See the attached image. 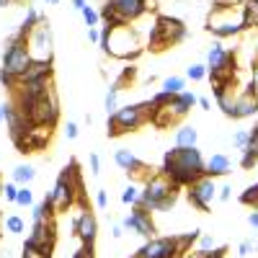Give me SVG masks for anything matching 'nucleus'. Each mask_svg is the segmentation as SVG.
Masks as SVG:
<instances>
[{"label": "nucleus", "instance_id": "30", "mask_svg": "<svg viewBox=\"0 0 258 258\" xmlns=\"http://www.w3.org/2000/svg\"><path fill=\"white\" fill-rule=\"evenodd\" d=\"M80 16H83V21H85V26H88V29L98 26V21H101V13H98L93 6H85V8L80 11Z\"/></svg>", "mask_w": 258, "mask_h": 258}, {"label": "nucleus", "instance_id": "50", "mask_svg": "<svg viewBox=\"0 0 258 258\" xmlns=\"http://www.w3.org/2000/svg\"><path fill=\"white\" fill-rule=\"evenodd\" d=\"M6 6H11V0H0V8H6Z\"/></svg>", "mask_w": 258, "mask_h": 258}, {"label": "nucleus", "instance_id": "39", "mask_svg": "<svg viewBox=\"0 0 258 258\" xmlns=\"http://www.w3.org/2000/svg\"><path fill=\"white\" fill-rule=\"evenodd\" d=\"M255 163H258V158L250 153V150H243V158H240V165L243 168H255Z\"/></svg>", "mask_w": 258, "mask_h": 258}, {"label": "nucleus", "instance_id": "27", "mask_svg": "<svg viewBox=\"0 0 258 258\" xmlns=\"http://www.w3.org/2000/svg\"><path fill=\"white\" fill-rule=\"evenodd\" d=\"M245 6V29H258V0H243Z\"/></svg>", "mask_w": 258, "mask_h": 258}, {"label": "nucleus", "instance_id": "10", "mask_svg": "<svg viewBox=\"0 0 258 258\" xmlns=\"http://www.w3.org/2000/svg\"><path fill=\"white\" fill-rule=\"evenodd\" d=\"M54 135V126H47V124H31L26 129V135L16 142L18 153H36V150H44L49 145Z\"/></svg>", "mask_w": 258, "mask_h": 258}, {"label": "nucleus", "instance_id": "40", "mask_svg": "<svg viewBox=\"0 0 258 258\" xmlns=\"http://www.w3.org/2000/svg\"><path fill=\"white\" fill-rule=\"evenodd\" d=\"M96 207H98V209H106V207H109V194H106L103 188L96 191Z\"/></svg>", "mask_w": 258, "mask_h": 258}, {"label": "nucleus", "instance_id": "52", "mask_svg": "<svg viewBox=\"0 0 258 258\" xmlns=\"http://www.w3.org/2000/svg\"><path fill=\"white\" fill-rule=\"evenodd\" d=\"M0 121H6V116H3V106H0Z\"/></svg>", "mask_w": 258, "mask_h": 258}, {"label": "nucleus", "instance_id": "41", "mask_svg": "<svg viewBox=\"0 0 258 258\" xmlns=\"http://www.w3.org/2000/svg\"><path fill=\"white\" fill-rule=\"evenodd\" d=\"M88 163H91V173L98 176V173H101V158H98L96 153H91V155H88Z\"/></svg>", "mask_w": 258, "mask_h": 258}, {"label": "nucleus", "instance_id": "53", "mask_svg": "<svg viewBox=\"0 0 258 258\" xmlns=\"http://www.w3.org/2000/svg\"><path fill=\"white\" fill-rule=\"evenodd\" d=\"M3 183H6V181H3V178H0V194H3Z\"/></svg>", "mask_w": 258, "mask_h": 258}, {"label": "nucleus", "instance_id": "1", "mask_svg": "<svg viewBox=\"0 0 258 258\" xmlns=\"http://www.w3.org/2000/svg\"><path fill=\"white\" fill-rule=\"evenodd\" d=\"M160 173H165L173 186H191L204 176V158L197 147H173L163 158Z\"/></svg>", "mask_w": 258, "mask_h": 258}, {"label": "nucleus", "instance_id": "6", "mask_svg": "<svg viewBox=\"0 0 258 258\" xmlns=\"http://www.w3.org/2000/svg\"><path fill=\"white\" fill-rule=\"evenodd\" d=\"M145 49V41L140 39V34L132 29V24L129 26H116L111 29L109 34V44H106V54H111L116 59H135L140 57Z\"/></svg>", "mask_w": 258, "mask_h": 258}, {"label": "nucleus", "instance_id": "11", "mask_svg": "<svg viewBox=\"0 0 258 258\" xmlns=\"http://www.w3.org/2000/svg\"><path fill=\"white\" fill-rule=\"evenodd\" d=\"M214 199H217V183H214L212 176H202L188 186V202L199 212H207Z\"/></svg>", "mask_w": 258, "mask_h": 258}, {"label": "nucleus", "instance_id": "28", "mask_svg": "<svg viewBox=\"0 0 258 258\" xmlns=\"http://www.w3.org/2000/svg\"><path fill=\"white\" fill-rule=\"evenodd\" d=\"M140 194H142V188H137V183H129V186L121 191V202L129 204V207H135V204L140 202Z\"/></svg>", "mask_w": 258, "mask_h": 258}, {"label": "nucleus", "instance_id": "43", "mask_svg": "<svg viewBox=\"0 0 258 258\" xmlns=\"http://www.w3.org/2000/svg\"><path fill=\"white\" fill-rule=\"evenodd\" d=\"M230 197H232V186H220L217 188V199L220 202H230Z\"/></svg>", "mask_w": 258, "mask_h": 258}, {"label": "nucleus", "instance_id": "4", "mask_svg": "<svg viewBox=\"0 0 258 258\" xmlns=\"http://www.w3.org/2000/svg\"><path fill=\"white\" fill-rule=\"evenodd\" d=\"M176 188L170 183V178L165 173H153L147 181H145V188L140 194V207L150 209V212H163V209H170L176 204Z\"/></svg>", "mask_w": 258, "mask_h": 258}, {"label": "nucleus", "instance_id": "17", "mask_svg": "<svg viewBox=\"0 0 258 258\" xmlns=\"http://www.w3.org/2000/svg\"><path fill=\"white\" fill-rule=\"evenodd\" d=\"M197 101H199V96L197 93H191V91H181L178 96H173V101H170V106H165V111L170 114V119L173 121H178V119H183L194 106H197Z\"/></svg>", "mask_w": 258, "mask_h": 258}, {"label": "nucleus", "instance_id": "14", "mask_svg": "<svg viewBox=\"0 0 258 258\" xmlns=\"http://www.w3.org/2000/svg\"><path fill=\"white\" fill-rule=\"evenodd\" d=\"M176 253L178 250H176V240L173 238H150L137 250L140 258H173Z\"/></svg>", "mask_w": 258, "mask_h": 258}, {"label": "nucleus", "instance_id": "8", "mask_svg": "<svg viewBox=\"0 0 258 258\" xmlns=\"http://www.w3.org/2000/svg\"><path fill=\"white\" fill-rule=\"evenodd\" d=\"M26 47H29L31 59L52 62V57H54V36H52V26H49L47 18L31 29V34L26 36Z\"/></svg>", "mask_w": 258, "mask_h": 258}, {"label": "nucleus", "instance_id": "9", "mask_svg": "<svg viewBox=\"0 0 258 258\" xmlns=\"http://www.w3.org/2000/svg\"><path fill=\"white\" fill-rule=\"evenodd\" d=\"M26 119L31 124H47V126H54L59 121V101L54 96V91H49L47 96H41L36 101L29 103V109L24 111Z\"/></svg>", "mask_w": 258, "mask_h": 258}, {"label": "nucleus", "instance_id": "42", "mask_svg": "<svg viewBox=\"0 0 258 258\" xmlns=\"http://www.w3.org/2000/svg\"><path fill=\"white\" fill-rule=\"evenodd\" d=\"M78 132H80L78 124L75 121H68V126H64V137H68V140H78Z\"/></svg>", "mask_w": 258, "mask_h": 258}, {"label": "nucleus", "instance_id": "16", "mask_svg": "<svg viewBox=\"0 0 258 258\" xmlns=\"http://www.w3.org/2000/svg\"><path fill=\"white\" fill-rule=\"evenodd\" d=\"M75 191H80L75 183H70L68 178H57L54 188L47 194L44 199H49L52 209H68V207L73 204V194H75Z\"/></svg>", "mask_w": 258, "mask_h": 258}, {"label": "nucleus", "instance_id": "21", "mask_svg": "<svg viewBox=\"0 0 258 258\" xmlns=\"http://www.w3.org/2000/svg\"><path fill=\"white\" fill-rule=\"evenodd\" d=\"M41 78H52V62H31L26 73L21 75L16 83H31V80H41Z\"/></svg>", "mask_w": 258, "mask_h": 258}, {"label": "nucleus", "instance_id": "47", "mask_svg": "<svg viewBox=\"0 0 258 258\" xmlns=\"http://www.w3.org/2000/svg\"><path fill=\"white\" fill-rule=\"evenodd\" d=\"M197 103L202 106L204 111H209V109H212V103H209V98H204V96H199V101H197Z\"/></svg>", "mask_w": 258, "mask_h": 258}, {"label": "nucleus", "instance_id": "26", "mask_svg": "<svg viewBox=\"0 0 258 258\" xmlns=\"http://www.w3.org/2000/svg\"><path fill=\"white\" fill-rule=\"evenodd\" d=\"M119 85L114 83L111 88H109V93H106V101H103V109H106V116H111L116 109H119Z\"/></svg>", "mask_w": 258, "mask_h": 258}, {"label": "nucleus", "instance_id": "2", "mask_svg": "<svg viewBox=\"0 0 258 258\" xmlns=\"http://www.w3.org/2000/svg\"><path fill=\"white\" fill-rule=\"evenodd\" d=\"M207 31L217 39L238 36L245 31V6L243 0L238 3H227V0H214V6L207 18Z\"/></svg>", "mask_w": 258, "mask_h": 258}, {"label": "nucleus", "instance_id": "18", "mask_svg": "<svg viewBox=\"0 0 258 258\" xmlns=\"http://www.w3.org/2000/svg\"><path fill=\"white\" fill-rule=\"evenodd\" d=\"M75 235L80 238V243H96L98 235V220L91 212H80L75 217Z\"/></svg>", "mask_w": 258, "mask_h": 258}, {"label": "nucleus", "instance_id": "35", "mask_svg": "<svg viewBox=\"0 0 258 258\" xmlns=\"http://www.w3.org/2000/svg\"><path fill=\"white\" fill-rule=\"evenodd\" d=\"M150 101H153V106H155V111L158 109H165V106H170V101H173V96H170V93H165V91H158L153 98H150Z\"/></svg>", "mask_w": 258, "mask_h": 258}, {"label": "nucleus", "instance_id": "12", "mask_svg": "<svg viewBox=\"0 0 258 258\" xmlns=\"http://www.w3.org/2000/svg\"><path fill=\"white\" fill-rule=\"evenodd\" d=\"M121 227L137 232L140 238H145V240L155 238V225H153V220H150V209H145V207H140V204L132 207V212H129L126 217H124Z\"/></svg>", "mask_w": 258, "mask_h": 258}, {"label": "nucleus", "instance_id": "45", "mask_svg": "<svg viewBox=\"0 0 258 258\" xmlns=\"http://www.w3.org/2000/svg\"><path fill=\"white\" fill-rule=\"evenodd\" d=\"M88 39L93 41V44H98V41H101V31L93 26V29H88Z\"/></svg>", "mask_w": 258, "mask_h": 258}, {"label": "nucleus", "instance_id": "3", "mask_svg": "<svg viewBox=\"0 0 258 258\" xmlns=\"http://www.w3.org/2000/svg\"><path fill=\"white\" fill-rule=\"evenodd\" d=\"M153 116H155L153 101H142V103H132V106H119V109L109 116L106 132H109V137H119L124 132H135V129L145 126Z\"/></svg>", "mask_w": 258, "mask_h": 258}, {"label": "nucleus", "instance_id": "36", "mask_svg": "<svg viewBox=\"0 0 258 258\" xmlns=\"http://www.w3.org/2000/svg\"><path fill=\"white\" fill-rule=\"evenodd\" d=\"M3 197H6V202L16 204V197H18V183L16 181H6L3 183Z\"/></svg>", "mask_w": 258, "mask_h": 258}, {"label": "nucleus", "instance_id": "57", "mask_svg": "<svg viewBox=\"0 0 258 258\" xmlns=\"http://www.w3.org/2000/svg\"><path fill=\"white\" fill-rule=\"evenodd\" d=\"M135 258H140V255H135Z\"/></svg>", "mask_w": 258, "mask_h": 258}, {"label": "nucleus", "instance_id": "15", "mask_svg": "<svg viewBox=\"0 0 258 258\" xmlns=\"http://www.w3.org/2000/svg\"><path fill=\"white\" fill-rule=\"evenodd\" d=\"M111 6L116 8V13L126 21V24H132L140 16L153 11V0H111Z\"/></svg>", "mask_w": 258, "mask_h": 258}, {"label": "nucleus", "instance_id": "22", "mask_svg": "<svg viewBox=\"0 0 258 258\" xmlns=\"http://www.w3.org/2000/svg\"><path fill=\"white\" fill-rule=\"evenodd\" d=\"M34 178H36V168L29 165V163H21L11 170V181H16L18 186H29Z\"/></svg>", "mask_w": 258, "mask_h": 258}, {"label": "nucleus", "instance_id": "34", "mask_svg": "<svg viewBox=\"0 0 258 258\" xmlns=\"http://www.w3.org/2000/svg\"><path fill=\"white\" fill-rule=\"evenodd\" d=\"M6 230L18 235V232H24V220L18 217V214H11V217H6Z\"/></svg>", "mask_w": 258, "mask_h": 258}, {"label": "nucleus", "instance_id": "31", "mask_svg": "<svg viewBox=\"0 0 258 258\" xmlns=\"http://www.w3.org/2000/svg\"><path fill=\"white\" fill-rule=\"evenodd\" d=\"M18 207H31L34 204V191L29 186H18V197H16Z\"/></svg>", "mask_w": 258, "mask_h": 258}, {"label": "nucleus", "instance_id": "37", "mask_svg": "<svg viewBox=\"0 0 258 258\" xmlns=\"http://www.w3.org/2000/svg\"><path fill=\"white\" fill-rule=\"evenodd\" d=\"M73 258H96V248H93V243H83V245L75 250Z\"/></svg>", "mask_w": 258, "mask_h": 258}, {"label": "nucleus", "instance_id": "46", "mask_svg": "<svg viewBox=\"0 0 258 258\" xmlns=\"http://www.w3.org/2000/svg\"><path fill=\"white\" fill-rule=\"evenodd\" d=\"M70 3H73V8H75V11H83L85 6H88V0H70Z\"/></svg>", "mask_w": 258, "mask_h": 258}, {"label": "nucleus", "instance_id": "55", "mask_svg": "<svg viewBox=\"0 0 258 258\" xmlns=\"http://www.w3.org/2000/svg\"><path fill=\"white\" fill-rule=\"evenodd\" d=\"M52 3H54V6H57V3H62V0H52Z\"/></svg>", "mask_w": 258, "mask_h": 258}, {"label": "nucleus", "instance_id": "49", "mask_svg": "<svg viewBox=\"0 0 258 258\" xmlns=\"http://www.w3.org/2000/svg\"><path fill=\"white\" fill-rule=\"evenodd\" d=\"M248 222H250V225H253V227L258 230V209H253V212H250V217H248Z\"/></svg>", "mask_w": 258, "mask_h": 258}, {"label": "nucleus", "instance_id": "24", "mask_svg": "<svg viewBox=\"0 0 258 258\" xmlns=\"http://www.w3.org/2000/svg\"><path fill=\"white\" fill-rule=\"evenodd\" d=\"M160 91H165V93H170V96H178L181 91H186V78H181V75H168L165 80H163V88Z\"/></svg>", "mask_w": 258, "mask_h": 258}, {"label": "nucleus", "instance_id": "56", "mask_svg": "<svg viewBox=\"0 0 258 258\" xmlns=\"http://www.w3.org/2000/svg\"><path fill=\"white\" fill-rule=\"evenodd\" d=\"M47 3H52V0H47Z\"/></svg>", "mask_w": 258, "mask_h": 258}, {"label": "nucleus", "instance_id": "48", "mask_svg": "<svg viewBox=\"0 0 258 258\" xmlns=\"http://www.w3.org/2000/svg\"><path fill=\"white\" fill-rule=\"evenodd\" d=\"M111 235H114V238L119 240L121 235H124V227H121V225H114V227H111Z\"/></svg>", "mask_w": 258, "mask_h": 258}, {"label": "nucleus", "instance_id": "29", "mask_svg": "<svg viewBox=\"0 0 258 258\" xmlns=\"http://www.w3.org/2000/svg\"><path fill=\"white\" fill-rule=\"evenodd\" d=\"M186 78H188V80H204V78H209L207 64H202V62L188 64V68H186Z\"/></svg>", "mask_w": 258, "mask_h": 258}, {"label": "nucleus", "instance_id": "5", "mask_svg": "<svg viewBox=\"0 0 258 258\" xmlns=\"http://www.w3.org/2000/svg\"><path fill=\"white\" fill-rule=\"evenodd\" d=\"M188 36L186 26L181 18H173V16H158L155 21V29L150 31L145 44L153 49V52H160L165 47H173V44H181V41Z\"/></svg>", "mask_w": 258, "mask_h": 258}, {"label": "nucleus", "instance_id": "20", "mask_svg": "<svg viewBox=\"0 0 258 258\" xmlns=\"http://www.w3.org/2000/svg\"><path fill=\"white\" fill-rule=\"evenodd\" d=\"M230 170H232V160L225 153H214L209 160H204V176L217 178V176H227Z\"/></svg>", "mask_w": 258, "mask_h": 258}, {"label": "nucleus", "instance_id": "51", "mask_svg": "<svg viewBox=\"0 0 258 258\" xmlns=\"http://www.w3.org/2000/svg\"><path fill=\"white\" fill-rule=\"evenodd\" d=\"M24 258H39V255H34V253H26V250H24Z\"/></svg>", "mask_w": 258, "mask_h": 258}, {"label": "nucleus", "instance_id": "54", "mask_svg": "<svg viewBox=\"0 0 258 258\" xmlns=\"http://www.w3.org/2000/svg\"><path fill=\"white\" fill-rule=\"evenodd\" d=\"M255 93H258V75H255Z\"/></svg>", "mask_w": 258, "mask_h": 258}, {"label": "nucleus", "instance_id": "32", "mask_svg": "<svg viewBox=\"0 0 258 258\" xmlns=\"http://www.w3.org/2000/svg\"><path fill=\"white\" fill-rule=\"evenodd\" d=\"M240 202H243V204H253V209H258V183L248 186V188L240 194Z\"/></svg>", "mask_w": 258, "mask_h": 258}, {"label": "nucleus", "instance_id": "38", "mask_svg": "<svg viewBox=\"0 0 258 258\" xmlns=\"http://www.w3.org/2000/svg\"><path fill=\"white\" fill-rule=\"evenodd\" d=\"M255 248H258V245H255V240H243V243H240V248H238V255H240V258H245V255H250Z\"/></svg>", "mask_w": 258, "mask_h": 258}, {"label": "nucleus", "instance_id": "33", "mask_svg": "<svg viewBox=\"0 0 258 258\" xmlns=\"http://www.w3.org/2000/svg\"><path fill=\"white\" fill-rule=\"evenodd\" d=\"M248 142H250V132H248V129H240V132L232 135V145H235V150H240V153L248 147Z\"/></svg>", "mask_w": 258, "mask_h": 258}, {"label": "nucleus", "instance_id": "44", "mask_svg": "<svg viewBox=\"0 0 258 258\" xmlns=\"http://www.w3.org/2000/svg\"><path fill=\"white\" fill-rule=\"evenodd\" d=\"M212 248H214V238L202 235V238H199V250H212Z\"/></svg>", "mask_w": 258, "mask_h": 258}, {"label": "nucleus", "instance_id": "19", "mask_svg": "<svg viewBox=\"0 0 258 258\" xmlns=\"http://www.w3.org/2000/svg\"><path fill=\"white\" fill-rule=\"evenodd\" d=\"M114 163L121 170H126V173H132V176H142L145 170H147V165L132 153V150H126V147H121V150H116V153H114Z\"/></svg>", "mask_w": 258, "mask_h": 258}, {"label": "nucleus", "instance_id": "23", "mask_svg": "<svg viewBox=\"0 0 258 258\" xmlns=\"http://www.w3.org/2000/svg\"><path fill=\"white\" fill-rule=\"evenodd\" d=\"M197 142H199V132L194 126L183 124L176 129V147H197Z\"/></svg>", "mask_w": 258, "mask_h": 258}, {"label": "nucleus", "instance_id": "13", "mask_svg": "<svg viewBox=\"0 0 258 258\" xmlns=\"http://www.w3.org/2000/svg\"><path fill=\"white\" fill-rule=\"evenodd\" d=\"M255 114H258V93H255V80H253L243 93L235 96V106H232L230 119H250Z\"/></svg>", "mask_w": 258, "mask_h": 258}, {"label": "nucleus", "instance_id": "25", "mask_svg": "<svg viewBox=\"0 0 258 258\" xmlns=\"http://www.w3.org/2000/svg\"><path fill=\"white\" fill-rule=\"evenodd\" d=\"M49 214H52V204H49V199H44L41 204H31V220H34V222H47V220H49Z\"/></svg>", "mask_w": 258, "mask_h": 258}, {"label": "nucleus", "instance_id": "7", "mask_svg": "<svg viewBox=\"0 0 258 258\" xmlns=\"http://www.w3.org/2000/svg\"><path fill=\"white\" fill-rule=\"evenodd\" d=\"M31 54H29V47H26V36H21L18 31L11 34L6 39V54H3V73H8L11 78H21L26 73V68L31 64Z\"/></svg>", "mask_w": 258, "mask_h": 258}]
</instances>
